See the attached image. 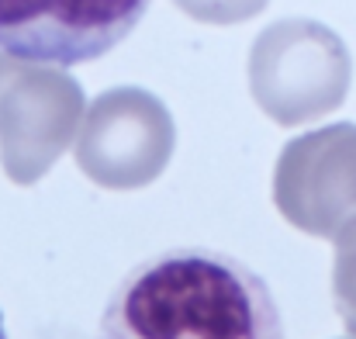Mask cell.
<instances>
[{
    "instance_id": "6da1fadb",
    "label": "cell",
    "mask_w": 356,
    "mask_h": 339,
    "mask_svg": "<svg viewBox=\"0 0 356 339\" xmlns=\"http://www.w3.org/2000/svg\"><path fill=\"white\" fill-rule=\"evenodd\" d=\"M97 339H287L270 284L236 256L170 246L111 291Z\"/></svg>"
},
{
    "instance_id": "7a4b0ae2",
    "label": "cell",
    "mask_w": 356,
    "mask_h": 339,
    "mask_svg": "<svg viewBox=\"0 0 356 339\" xmlns=\"http://www.w3.org/2000/svg\"><path fill=\"white\" fill-rule=\"evenodd\" d=\"M353 80L346 42L308 17L263 28L249 52V90L259 111L284 128L343 108Z\"/></svg>"
},
{
    "instance_id": "3957f363",
    "label": "cell",
    "mask_w": 356,
    "mask_h": 339,
    "mask_svg": "<svg viewBox=\"0 0 356 339\" xmlns=\"http://www.w3.org/2000/svg\"><path fill=\"white\" fill-rule=\"evenodd\" d=\"M87 111L83 87L52 63L0 52V166L31 187L70 149Z\"/></svg>"
},
{
    "instance_id": "277c9868",
    "label": "cell",
    "mask_w": 356,
    "mask_h": 339,
    "mask_svg": "<svg viewBox=\"0 0 356 339\" xmlns=\"http://www.w3.org/2000/svg\"><path fill=\"white\" fill-rule=\"evenodd\" d=\"M177 125L166 104L142 87L104 90L76 132V166L104 191H138L173 159Z\"/></svg>"
},
{
    "instance_id": "5b68a950",
    "label": "cell",
    "mask_w": 356,
    "mask_h": 339,
    "mask_svg": "<svg viewBox=\"0 0 356 339\" xmlns=\"http://www.w3.org/2000/svg\"><path fill=\"white\" fill-rule=\"evenodd\" d=\"M152 0H0V49L76 66L121 45Z\"/></svg>"
},
{
    "instance_id": "8992f818",
    "label": "cell",
    "mask_w": 356,
    "mask_h": 339,
    "mask_svg": "<svg viewBox=\"0 0 356 339\" xmlns=\"http://www.w3.org/2000/svg\"><path fill=\"white\" fill-rule=\"evenodd\" d=\"M277 212L294 228L336 239L356 222V125L339 121L291 139L273 173Z\"/></svg>"
},
{
    "instance_id": "52a82bcc",
    "label": "cell",
    "mask_w": 356,
    "mask_h": 339,
    "mask_svg": "<svg viewBox=\"0 0 356 339\" xmlns=\"http://www.w3.org/2000/svg\"><path fill=\"white\" fill-rule=\"evenodd\" d=\"M332 242H336V263H332L336 312L356 336V222H350Z\"/></svg>"
},
{
    "instance_id": "ba28073f",
    "label": "cell",
    "mask_w": 356,
    "mask_h": 339,
    "mask_svg": "<svg viewBox=\"0 0 356 339\" xmlns=\"http://www.w3.org/2000/svg\"><path fill=\"white\" fill-rule=\"evenodd\" d=\"M187 17L204 24H238L256 17L270 0H173Z\"/></svg>"
},
{
    "instance_id": "9c48e42d",
    "label": "cell",
    "mask_w": 356,
    "mask_h": 339,
    "mask_svg": "<svg viewBox=\"0 0 356 339\" xmlns=\"http://www.w3.org/2000/svg\"><path fill=\"white\" fill-rule=\"evenodd\" d=\"M0 339H7V333H3V315H0Z\"/></svg>"
}]
</instances>
